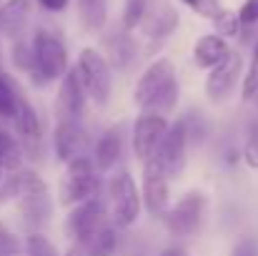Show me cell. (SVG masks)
I'll use <instances>...</instances> for the list:
<instances>
[{
  "label": "cell",
  "instance_id": "obj_1",
  "mask_svg": "<svg viewBox=\"0 0 258 256\" xmlns=\"http://www.w3.org/2000/svg\"><path fill=\"white\" fill-rule=\"evenodd\" d=\"M133 103L141 108V113H156V116H168L175 108L178 81H175V68L168 58H158L143 71L133 90Z\"/></svg>",
  "mask_w": 258,
  "mask_h": 256
},
{
  "label": "cell",
  "instance_id": "obj_2",
  "mask_svg": "<svg viewBox=\"0 0 258 256\" xmlns=\"http://www.w3.org/2000/svg\"><path fill=\"white\" fill-rule=\"evenodd\" d=\"M30 48H33V71H30V76L38 85L60 81L66 76V71L71 68L68 66V48L55 33L38 30Z\"/></svg>",
  "mask_w": 258,
  "mask_h": 256
},
{
  "label": "cell",
  "instance_id": "obj_3",
  "mask_svg": "<svg viewBox=\"0 0 258 256\" xmlns=\"http://www.w3.org/2000/svg\"><path fill=\"white\" fill-rule=\"evenodd\" d=\"M18 209L23 214V221L33 229H40L48 224L50 214H53V196L48 183L33 173V171H23L20 173V186H18Z\"/></svg>",
  "mask_w": 258,
  "mask_h": 256
},
{
  "label": "cell",
  "instance_id": "obj_4",
  "mask_svg": "<svg viewBox=\"0 0 258 256\" xmlns=\"http://www.w3.org/2000/svg\"><path fill=\"white\" fill-rule=\"evenodd\" d=\"M108 198H110V221L120 229H128L138 221L143 201L141 191L128 171H118L108 181Z\"/></svg>",
  "mask_w": 258,
  "mask_h": 256
},
{
  "label": "cell",
  "instance_id": "obj_5",
  "mask_svg": "<svg viewBox=\"0 0 258 256\" xmlns=\"http://www.w3.org/2000/svg\"><path fill=\"white\" fill-rule=\"evenodd\" d=\"M76 71L83 81L88 98H93L98 106H105L110 98V90H113V68H110L108 58L95 48H83L78 56Z\"/></svg>",
  "mask_w": 258,
  "mask_h": 256
},
{
  "label": "cell",
  "instance_id": "obj_6",
  "mask_svg": "<svg viewBox=\"0 0 258 256\" xmlns=\"http://www.w3.org/2000/svg\"><path fill=\"white\" fill-rule=\"evenodd\" d=\"M66 166H68L66 176L60 178V186H58V201L63 206H78L88 198L98 196L100 178L95 176V166L90 159H78Z\"/></svg>",
  "mask_w": 258,
  "mask_h": 256
},
{
  "label": "cell",
  "instance_id": "obj_7",
  "mask_svg": "<svg viewBox=\"0 0 258 256\" xmlns=\"http://www.w3.org/2000/svg\"><path fill=\"white\" fill-rule=\"evenodd\" d=\"M206 219V196L201 191H188L175 206L163 214V224L175 239H190L201 231Z\"/></svg>",
  "mask_w": 258,
  "mask_h": 256
},
{
  "label": "cell",
  "instance_id": "obj_8",
  "mask_svg": "<svg viewBox=\"0 0 258 256\" xmlns=\"http://www.w3.org/2000/svg\"><path fill=\"white\" fill-rule=\"evenodd\" d=\"M171 176L166 173V169L151 156L148 161H143V188H141V201L143 209L151 216H161L168 211L171 203Z\"/></svg>",
  "mask_w": 258,
  "mask_h": 256
},
{
  "label": "cell",
  "instance_id": "obj_9",
  "mask_svg": "<svg viewBox=\"0 0 258 256\" xmlns=\"http://www.w3.org/2000/svg\"><path fill=\"white\" fill-rule=\"evenodd\" d=\"M108 219H110V216H105L103 201H100L98 196H93V198L78 203V206L71 211V216H68V221H66L68 236L76 239V246H83Z\"/></svg>",
  "mask_w": 258,
  "mask_h": 256
},
{
  "label": "cell",
  "instance_id": "obj_10",
  "mask_svg": "<svg viewBox=\"0 0 258 256\" xmlns=\"http://www.w3.org/2000/svg\"><path fill=\"white\" fill-rule=\"evenodd\" d=\"M185 148H188V123L185 121H175V123H168V131H166L161 146L156 148L153 159L173 178L185 166Z\"/></svg>",
  "mask_w": 258,
  "mask_h": 256
},
{
  "label": "cell",
  "instance_id": "obj_11",
  "mask_svg": "<svg viewBox=\"0 0 258 256\" xmlns=\"http://www.w3.org/2000/svg\"><path fill=\"white\" fill-rule=\"evenodd\" d=\"M166 131H168L166 116H156V113H141L138 116V121L133 126V153L141 164L148 161L156 153Z\"/></svg>",
  "mask_w": 258,
  "mask_h": 256
},
{
  "label": "cell",
  "instance_id": "obj_12",
  "mask_svg": "<svg viewBox=\"0 0 258 256\" xmlns=\"http://www.w3.org/2000/svg\"><path fill=\"white\" fill-rule=\"evenodd\" d=\"M53 146H55V156L63 164H71L78 159H88L90 138L88 131L81 126V121H58L53 133Z\"/></svg>",
  "mask_w": 258,
  "mask_h": 256
},
{
  "label": "cell",
  "instance_id": "obj_13",
  "mask_svg": "<svg viewBox=\"0 0 258 256\" xmlns=\"http://www.w3.org/2000/svg\"><path fill=\"white\" fill-rule=\"evenodd\" d=\"M238 78H243V58L238 53H228L216 68L208 71V78H206V95L218 103V100H226L233 88L238 83Z\"/></svg>",
  "mask_w": 258,
  "mask_h": 256
},
{
  "label": "cell",
  "instance_id": "obj_14",
  "mask_svg": "<svg viewBox=\"0 0 258 256\" xmlns=\"http://www.w3.org/2000/svg\"><path fill=\"white\" fill-rule=\"evenodd\" d=\"M86 88L76 68H68L66 76L60 78L55 108H58V121H81L83 108H86Z\"/></svg>",
  "mask_w": 258,
  "mask_h": 256
},
{
  "label": "cell",
  "instance_id": "obj_15",
  "mask_svg": "<svg viewBox=\"0 0 258 256\" xmlns=\"http://www.w3.org/2000/svg\"><path fill=\"white\" fill-rule=\"evenodd\" d=\"M228 53H231L228 40L221 38V35H216V33L201 35V38L196 40V45H193V61H196V66L203 68V71L216 68Z\"/></svg>",
  "mask_w": 258,
  "mask_h": 256
},
{
  "label": "cell",
  "instance_id": "obj_16",
  "mask_svg": "<svg viewBox=\"0 0 258 256\" xmlns=\"http://www.w3.org/2000/svg\"><path fill=\"white\" fill-rule=\"evenodd\" d=\"M30 18V0H5L0 5V33L20 38Z\"/></svg>",
  "mask_w": 258,
  "mask_h": 256
},
{
  "label": "cell",
  "instance_id": "obj_17",
  "mask_svg": "<svg viewBox=\"0 0 258 256\" xmlns=\"http://www.w3.org/2000/svg\"><path fill=\"white\" fill-rule=\"evenodd\" d=\"M120 151H123V136H120V128H110L105 131L95 148H93V166L98 171H110L115 166V161L120 159Z\"/></svg>",
  "mask_w": 258,
  "mask_h": 256
},
{
  "label": "cell",
  "instance_id": "obj_18",
  "mask_svg": "<svg viewBox=\"0 0 258 256\" xmlns=\"http://www.w3.org/2000/svg\"><path fill=\"white\" fill-rule=\"evenodd\" d=\"M141 25L148 38H166L178 28V13L171 5H158L156 10H146Z\"/></svg>",
  "mask_w": 258,
  "mask_h": 256
},
{
  "label": "cell",
  "instance_id": "obj_19",
  "mask_svg": "<svg viewBox=\"0 0 258 256\" xmlns=\"http://www.w3.org/2000/svg\"><path fill=\"white\" fill-rule=\"evenodd\" d=\"M13 123H15V133L25 141V143H38L40 141V121H38V111L20 95V103H18V111L13 116Z\"/></svg>",
  "mask_w": 258,
  "mask_h": 256
},
{
  "label": "cell",
  "instance_id": "obj_20",
  "mask_svg": "<svg viewBox=\"0 0 258 256\" xmlns=\"http://www.w3.org/2000/svg\"><path fill=\"white\" fill-rule=\"evenodd\" d=\"M105 50H108V63L110 68H128L131 61L136 58V48L128 33H110L105 38Z\"/></svg>",
  "mask_w": 258,
  "mask_h": 256
},
{
  "label": "cell",
  "instance_id": "obj_21",
  "mask_svg": "<svg viewBox=\"0 0 258 256\" xmlns=\"http://www.w3.org/2000/svg\"><path fill=\"white\" fill-rule=\"evenodd\" d=\"M115 246H118L115 224L108 219V221H105V224H103V226L88 239L81 249H83V254H88V256H113Z\"/></svg>",
  "mask_w": 258,
  "mask_h": 256
},
{
  "label": "cell",
  "instance_id": "obj_22",
  "mask_svg": "<svg viewBox=\"0 0 258 256\" xmlns=\"http://www.w3.org/2000/svg\"><path fill=\"white\" fill-rule=\"evenodd\" d=\"M78 18L88 33H98L108 23V0H78Z\"/></svg>",
  "mask_w": 258,
  "mask_h": 256
},
{
  "label": "cell",
  "instance_id": "obj_23",
  "mask_svg": "<svg viewBox=\"0 0 258 256\" xmlns=\"http://www.w3.org/2000/svg\"><path fill=\"white\" fill-rule=\"evenodd\" d=\"M18 169H20V146L8 131L0 128V171L13 173Z\"/></svg>",
  "mask_w": 258,
  "mask_h": 256
},
{
  "label": "cell",
  "instance_id": "obj_24",
  "mask_svg": "<svg viewBox=\"0 0 258 256\" xmlns=\"http://www.w3.org/2000/svg\"><path fill=\"white\" fill-rule=\"evenodd\" d=\"M18 103H20V93L0 73V118H10L13 121V116L18 111Z\"/></svg>",
  "mask_w": 258,
  "mask_h": 256
},
{
  "label": "cell",
  "instance_id": "obj_25",
  "mask_svg": "<svg viewBox=\"0 0 258 256\" xmlns=\"http://www.w3.org/2000/svg\"><path fill=\"white\" fill-rule=\"evenodd\" d=\"M213 25H216V35H221V38H233V35H238V30H241L238 13H233V10H223V8L216 13Z\"/></svg>",
  "mask_w": 258,
  "mask_h": 256
},
{
  "label": "cell",
  "instance_id": "obj_26",
  "mask_svg": "<svg viewBox=\"0 0 258 256\" xmlns=\"http://www.w3.org/2000/svg\"><path fill=\"white\" fill-rule=\"evenodd\" d=\"M25 256H60V254L40 231H33L25 239Z\"/></svg>",
  "mask_w": 258,
  "mask_h": 256
},
{
  "label": "cell",
  "instance_id": "obj_27",
  "mask_svg": "<svg viewBox=\"0 0 258 256\" xmlns=\"http://www.w3.org/2000/svg\"><path fill=\"white\" fill-rule=\"evenodd\" d=\"M146 10H148V0H128V3H125V13H123V25H125V30L141 25Z\"/></svg>",
  "mask_w": 258,
  "mask_h": 256
},
{
  "label": "cell",
  "instance_id": "obj_28",
  "mask_svg": "<svg viewBox=\"0 0 258 256\" xmlns=\"http://www.w3.org/2000/svg\"><path fill=\"white\" fill-rule=\"evenodd\" d=\"M188 10H193L201 18H216V13L221 10V0H180Z\"/></svg>",
  "mask_w": 258,
  "mask_h": 256
},
{
  "label": "cell",
  "instance_id": "obj_29",
  "mask_svg": "<svg viewBox=\"0 0 258 256\" xmlns=\"http://www.w3.org/2000/svg\"><path fill=\"white\" fill-rule=\"evenodd\" d=\"M258 95V61L253 58L248 71L243 73V100H251Z\"/></svg>",
  "mask_w": 258,
  "mask_h": 256
},
{
  "label": "cell",
  "instance_id": "obj_30",
  "mask_svg": "<svg viewBox=\"0 0 258 256\" xmlns=\"http://www.w3.org/2000/svg\"><path fill=\"white\" fill-rule=\"evenodd\" d=\"M13 61H15V66L18 68H23V71H33V48L30 45H25V43H15V48H13Z\"/></svg>",
  "mask_w": 258,
  "mask_h": 256
},
{
  "label": "cell",
  "instance_id": "obj_31",
  "mask_svg": "<svg viewBox=\"0 0 258 256\" xmlns=\"http://www.w3.org/2000/svg\"><path fill=\"white\" fill-rule=\"evenodd\" d=\"M0 256H20V246L15 236L0 224Z\"/></svg>",
  "mask_w": 258,
  "mask_h": 256
},
{
  "label": "cell",
  "instance_id": "obj_32",
  "mask_svg": "<svg viewBox=\"0 0 258 256\" xmlns=\"http://www.w3.org/2000/svg\"><path fill=\"white\" fill-rule=\"evenodd\" d=\"M238 20L241 25H256L258 23V0H243L241 10H238Z\"/></svg>",
  "mask_w": 258,
  "mask_h": 256
},
{
  "label": "cell",
  "instance_id": "obj_33",
  "mask_svg": "<svg viewBox=\"0 0 258 256\" xmlns=\"http://www.w3.org/2000/svg\"><path fill=\"white\" fill-rule=\"evenodd\" d=\"M243 159L251 169H258V131L253 128L248 141H246V151H243Z\"/></svg>",
  "mask_w": 258,
  "mask_h": 256
},
{
  "label": "cell",
  "instance_id": "obj_34",
  "mask_svg": "<svg viewBox=\"0 0 258 256\" xmlns=\"http://www.w3.org/2000/svg\"><path fill=\"white\" fill-rule=\"evenodd\" d=\"M231 256H258L256 244H253L251 239H241V241H238V244L233 246Z\"/></svg>",
  "mask_w": 258,
  "mask_h": 256
},
{
  "label": "cell",
  "instance_id": "obj_35",
  "mask_svg": "<svg viewBox=\"0 0 258 256\" xmlns=\"http://www.w3.org/2000/svg\"><path fill=\"white\" fill-rule=\"evenodd\" d=\"M68 3L71 0H38V5L43 10H48V13H63L68 8Z\"/></svg>",
  "mask_w": 258,
  "mask_h": 256
},
{
  "label": "cell",
  "instance_id": "obj_36",
  "mask_svg": "<svg viewBox=\"0 0 258 256\" xmlns=\"http://www.w3.org/2000/svg\"><path fill=\"white\" fill-rule=\"evenodd\" d=\"M161 256H188L185 254V249H180V246H168V249H163Z\"/></svg>",
  "mask_w": 258,
  "mask_h": 256
},
{
  "label": "cell",
  "instance_id": "obj_37",
  "mask_svg": "<svg viewBox=\"0 0 258 256\" xmlns=\"http://www.w3.org/2000/svg\"><path fill=\"white\" fill-rule=\"evenodd\" d=\"M66 256H83V249H81V246H73V249H71Z\"/></svg>",
  "mask_w": 258,
  "mask_h": 256
},
{
  "label": "cell",
  "instance_id": "obj_38",
  "mask_svg": "<svg viewBox=\"0 0 258 256\" xmlns=\"http://www.w3.org/2000/svg\"><path fill=\"white\" fill-rule=\"evenodd\" d=\"M253 58H256V61H258V45H256V53H253Z\"/></svg>",
  "mask_w": 258,
  "mask_h": 256
}]
</instances>
